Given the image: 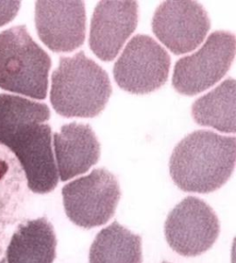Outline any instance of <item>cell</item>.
I'll list each match as a JSON object with an SVG mask.
<instances>
[{
    "label": "cell",
    "instance_id": "6da1fadb",
    "mask_svg": "<svg viewBox=\"0 0 236 263\" xmlns=\"http://www.w3.org/2000/svg\"><path fill=\"white\" fill-rule=\"evenodd\" d=\"M47 105L19 96L0 95V143L16 155L34 193L46 194L58 183L51 144Z\"/></svg>",
    "mask_w": 236,
    "mask_h": 263
},
{
    "label": "cell",
    "instance_id": "7a4b0ae2",
    "mask_svg": "<svg viewBox=\"0 0 236 263\" xmlns=\"http://www.w3.org/2000/svg\"><path fill=\"white\" fill-rule=\"evenodd\" d=\"M235 155V137L195 130L173 149L170 175L183 191L210 193L221 189L232 176Z\"/></svg>",
    "mask_w": 236,
    "mask_h": 263
},
{
    "label": "cell",
    "instance_id": "3957f363",
    "mask_svg": "<svg viewBox=\"0 0 236 263\" xmlns=\"http://www.w3.org/2000/svg\"><path fill=\"white\" fill-rule=\"evenodd\" d=\"M112 95L109 76L83 51L61 57L52 74L50 101L64 118H91L105 108Z\"/></svg>",
    "mask_w": 236,
    "mask_h": 263
},
{
    "label": "cell",
    "instance_id": "277c9868",
    "mask_svg": "<svg viewBox=\"0 0 236 263\" xmlns=\"http://www.w3.org/2000/svg\"><path fill=\"white\" fill-rule=\"evenodd\" d=\"M51 59L24 25L0 33V88L33 99L47 96Z\"/></svg>",
    "mask_w": 236,
    "mask_h": 263
},
{
    "label": "cell",
    "instance_id": "5b68a950",
    "mask_svg": "<svg viewBox=\"0 0 236 263\" xmlns=\"http://www.w3.org/2000/svg\"><path fill=\"white\" fill-rule=\"evenodd\" d=\"M64 209L77 227L91 229L113 217L121 198L119 183L105 168L92 170L62 189Z\"/></svg>",
    "mask_w": 236,
    "mask_h": 263
},
{
    "label": "cell",
    "instance_id": "8992f818",
    "mask_svg": "<svg viewBox=\"0 0 236 263\" xmlns=\"http://www.w3.org/2000/svg\"><path fill=\"white\" fill-rule=\"evenodd\" d=\"M234 55V34L226 31L212 32L200 49L177 61L172 80L174 90L189 96L206 91L225 76Z\"/></svg>",
    "mask_w": 236,
    "mask_h": 263
},
{
    "label": "cell",
    "instance_id": "52a82bcc",
    "mask_svg": "<svg viewBox=\"0 0 236 263\" xmlns=\"http://www.w3.org/2000/svg\"><path fill=\"white\" fill-rule=\"evenodd\" d=\"M171 68L168 52L153 38L137 34L114 66V81L124 91L147 95L164 86Z\"/></svg>",
    "mask_w": 236,
    "mask_h": 263
},
{
    "label": "cell",
    "instance_id": "ba28073f",
    "mask_svg": "<svg viewBox=\"0 0 236 263\" xmlns=\"http://www.w3.org/2000/svg\"><path fill=\"white\" fill-rule=\"evenodd\" d=\"M220 222L204 200L187 197L169 213L164 224L170 248L184 257H196L209 250L220 235Z\"/></svg>",
    "mask_w": 236,
    "mask_h": 263
},
{
    "label": "cell",
    "instance_id": "9c48e42d",
    "mask_svg": "<svg viewBox=\"0 0 236 263\" xmlns=\"http://www.w3.org/2000/svg\"><path fill=\"white\" fill-rule=\"evenodd\" d=\"M155 36L174 54H187L202 44L210 29L207 10L196 1H164L152 18Z\"/></svg>",
    "mask_w": 236,
    "mask_h": 263
},
{
    "label": "cell",
    "instance_id": "30bf717a",
    "mask_svg": "<svg viewBox=\"0 0 236 263\" xmlns=\"http://www.w3.org/2000/svg\"><path fill=\"white\" fill-rule=\"evenodd\" d=\"M35 26L41 41L55 53H70L86 35L85 5L81 0L37 1Z\"/></svg>",
    "mask_w": 236,
    "mask_h": 263
},
{
    "label": "cell",
    "instance_id": "8fae6325",
    "mask_svg": "<svg viewBox=\"0 0 236 263\" xmlns=\"http://www.w3.org/2000/svg\"><path fill=\"white\" fill-rule=\"evenodd\" d=\"M137 22L136 1H100L91 17L89 43L93 54L103 61L114 60L135 32Z\"/></svg>",
    "mask_w": 236,
    "mask_h": 263
},
{
    "label": "cell",
    "instance_id": "7c38bea8",
    "mask_svg": "<svg viewBox=\"0 0 236 263\" xmlns=\"http://www.w3.org/2000/svg\"><path fill=\"white\" fill-rule=\"evenodd\" d=\"M54 148L61 181L89 171L98 163L100 142L90 125L72 122L54 134Z\"/></svg>",
    "mask_w": 236,
    "mask_h": 263
},
{
    "label": "cell",
    "instance_id": "4fadbf2b",
    "mask_svg": "<svg viewBox=\"0 0 236 263\" xmlns=\"http://www.w3.org/2000/svg\"><path fill=\"white\" fill-rule=\"evenodd\" d=\"M57 240L53 224L46 217L22 223L7 250L8 263H53Z\"/></svg>",
    "mask_w": 236,
    "mask_h": 263
},
{
    "label": "cell",
    "instance_id": "5bb4252c",
    "mask_svg": "<svg viewBox=\"0 0 236 263\" xmlns=\"http://www.w3.org/2000/svg\"><path fill=\"white\" fill-rule=\"evenodd\" d=\"M234 79L228 78L209 93L201 96L192 106V116L196 124L213 127L219 132H236Z\"/></svg>",
    "mask_w": 236,
    "mask_h": 263
},
{
    "label": "cell",
    "instance_id": "9a60e30c",
    "mask_svg": "<svg viewBox=\"0 0 236 263\" xmlns=\"http://www.w3.org/2000/svg\"><path fill=\"white\" fill-rule=\"evenodd\" d=\"M90 263H142L141 237L116 221L101 230L92 242Z\"/></svg>",
    "mask_w": 236,
    "mask_h": 263
},
{
    "label": "cell",
    "instance_id": "2e32d148",
    "mask_svg": "<svg viewBox=\"0 0 236 263\" xmlns=\"http://www.w3.org/2000/svg\"><path fill=\"white\" fill-rule=\"evenodd\" d=\"M21 8L19 1H0V27L10 23Z\"/></svg>",
    "mask_w": 236,
    "mask_h": 263
},
{
    "label": "cell",
    "instance_id": "e0dca14e",
    "mask_svg": "<svg viewBox=\"0 0 236 263\" xmlns=\"http://www.w3.org/2000/svg\"><path fill=\"white\" fill-rule=\"evenodd\" d=\"M0 263H6V259H1V261H0Z\"/></svg>",
    "mask_w": 236,
    "mask_h": 263
},
{
    "label": "cell",
    "instance_id": "ac0fdd59",
    "mask_svg": "<svg viewBox=\"0 0 236 263\" xmlns=\"http://www.w3.org/2000/svg\"><path fill=\"white\" fill-rule=\"evenodd\" d=\"M162 263H170V262H167V261H163V262Z\"/></svg>",
    "mask_w": 236,
    "mask_h": 263
}]
</instances>
